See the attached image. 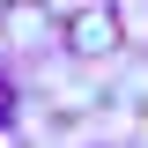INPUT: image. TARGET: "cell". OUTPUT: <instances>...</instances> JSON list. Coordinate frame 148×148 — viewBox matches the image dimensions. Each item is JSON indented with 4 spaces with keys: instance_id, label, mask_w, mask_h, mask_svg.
Returning a JSON list of instances; mask_svg holds the SVG:
<instances>
[{
    "instance_id": "cell-1",
    "label": "cell",
    "mask_w": 148,
    "mask_h": 148,
    "mask_svg": "<svg viewBox=\"0 0 148 148\" xmlns=\"http://www.w3.org/2000/svg\"><path fill=\"white\" fill-rule=\"evenodd\" d=\"M67 45H74V52H111V45H119V15H111V8H82V15H74L67 22Z\"/></svg>"
}]
</instances>
